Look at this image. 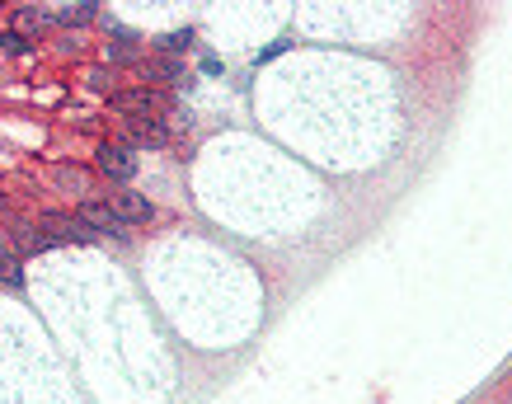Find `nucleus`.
Returning <instances> with one entry per match:
<instances>
[{"instance_id": "nucleus-1", "label": "nucleus", "mask_w": 512, "mask_h": 404, "mask_svg": "<svg viewBox=\"0 0 512 404\" xmlns=\"http://www.w3.org/2000/svg\"><path fill=\"white\" fill-rule=\"evenodd\" d=\"M76 217L85 221L94 235H113V240H123V235H127V221L113 212V202H85Z\"/></svg>"}, {"instance_id": "nucleus-2", "label": "nucleus", "mask_w": 512, "mask_h": 404, "mask_svg": "<svg viewBox=\"0 0 512 404\" xmlns=\"http://www.w3.org/2000/svg\"><path fill=\"white\" fill-rule=\"evenodd\" d=\"M99 170L109 174V179H132L137 174V151L127 141H104L99 146Z\"/></svg>"}, {"instance_id": "nucleus-3", "label": "nucleus", "mask_w": 512, "mask_h": 404, "mask_svg": "<svg viewBox=\"0 0 512 404\" xmlns=\"http://www.w3.org/2000/svg\"><path fill=\"white\" fill-rule=\"evenodd\" d=\"M38 231H43L52 245H62V240H90V235H94L85 221H80V217H66V212H47V217L38 221Z\"/></svg>"}, {"instance_id": "nucleus-4", "label": "nucleus", "mask_w": 512, "mask_h": 404, "mask_svg": "<svg viewBox=\"0 0 512 404\" xmlns=\"http://www.w3.org/2000/svg\"><path fill=\"white\" fill-rule=\"evenodd\" d=\"M113 212H118L127 226H137V221H151V212H156V207L141 198V193H113Z\"/></svg>"}, {"instance_id": "nucleus-5", "label": "nucleus", "mask_w": 512, "mask_h": 404, "mask_svg": "<svg viewBox=\"0 0 512 404\" xmlns=\"http://www.w3.org/2000/svg\"><path fill=\"white\" fill-rule=\"evenodd\" d=\"M0 282H10V287L24 282V273H19V254L10 249V235L5 231H0Z\"/></svg>"}, {"instance_id": "nucleus-6", "label": "nucleus", "mask_w": 512, "mask_h": 404, "mask_svg": "<svg viewBox=\"0 0 512 404\" xmlns=\"http://www.w3.org/2000/svg\"><path fill=\"white\" fill-rule=\"evenodd\" d=\"M57 19H62V24H90V19H99V0H76V5H62V10H57Z\"/></svg>"}, {"instance_id": "nucleus-7", "label": "nucleus", "mask_w": 512, "mask_h": 404, "mask_svg": "<svg viewBox=\"0 0 512 404\" xmlns=\"http://www.w3.org/2000/svg\"><path fill=\"white\" fill-rule=\"evenodd\" d=\"M193 43V29H184V33H165V38H160V52H184V47Z\"/></svg>"}, {"instance_id": "nucleus-8", "label": "nucleus", "mask_w": 512, "mask_h": 404, "mask_svg": "<svg viewBox=\"0 0 512 404\" xmlns=\"http://www.w3.org/2000/svg\"><path fill=\"white\" fill-rule=\"evenodd\" d=\"M0 47H5V52H15V57H24L33 43L24 38V33H5V38H0Z\"/></svg>"}, {"instance_id": "nucleus-9", "label": "nucleus", "mask_w": 512, "mask_h": 404, "mask_svg": "<svg viewBox=\"0 0 512 404\" xmlns=\"http://www.w3.org/2000/svg\"><path fill=\"white\" fill-rule=\"evenodd\" d=\"M47 19H52L47 10H19V24H24V29H43Z\"/></svg>"}]
</instances>
